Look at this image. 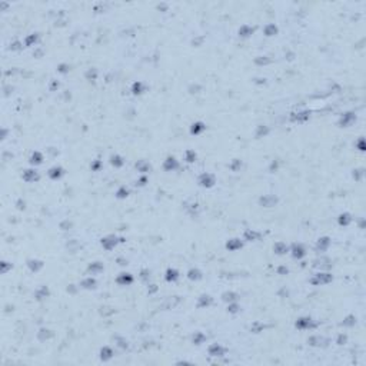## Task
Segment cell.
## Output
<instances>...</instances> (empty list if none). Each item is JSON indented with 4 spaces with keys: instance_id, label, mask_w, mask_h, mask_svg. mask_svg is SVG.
I'll return each instance as SVG.
<instances>
[{
    "instance_id": "6da1fadb",
    "label": "cell",
    "mask_w": 366,
    "mask_h": 366,
    "mask_svg": "<svg viewBox=\"0 0 366 366\" xmlns=\"http://www.w3.org/2000/svg\"><path fill=\"white\" fill-rule=\"evenodd\" d=\"M310 282L313 285H326L329 282H332V275H329V273H318Z\"/></svg>"
},
{
    "instance_id": "7a4b0ae2",
    "label": "cell",
    "mask_w": 366,
    "mask_h": 366,
    "mask_svg": "<svg viewBox=\"0 0 366 366\" xmlns=\"http://www.w3.org/2000/svg\"><path fill=\"white\" fill-rule=\"evenodd\" d=\"M224 352H226V349H224L223 346H220L219 343H213V345L209 346V355H210V356H215V358L223 356Z\"/></svg>"
},
{
    "instance_id": "3957f363",
    "label": "cell",
    "mask_w": 366,
    "mask_h": 366,
    "mask_svg": "<svg viewBox=\"0 0 366 366\" xmlns=\"http://www.w3.org/2000/svg\"><path fill=\"white\" fill-rule=\"evenodd\" d=\"M199 183H200V186H203V187H210V186L215 185V177L210 173H203L199 177Z\"/></svg>"
},
{
    "instance_id": "277c9868",
    "label": "cell",
    "mask_w": 366,
    "mask_h": 366,
    "mask_svg": "<svg viewBox=\"0 0 366 366\" xmlns=\"http://www.w3.org/2000/svg\"><path fill=\"white\" fill-rule=\"evenodd\" d=\"M116 243H117V240H116L114 236H107V237H105V239H102V246L105 249H107V250L113 249L114 246H116Z\"/></svg>"
},
{
    "instance_id": "5b68a950",
    "label": "cell",
    "mask_w": 366,
    "mask_h": 366,
    "mask_svg": "<svg viewBox=\"0 0 366 366\" xmlns=\"http://www.w3.org/2000/svg\"><path fill=\"white\" fill-rule=\"evenodd\" d=\"M312 326H313L312 325V319L309 318H302L296 322V327H299V329H307V327H312Z\"/></svg>"
},
{
    "instance_id": "8992f818",
    "label": "cell",
    "mask_w": 366,
    "mask_h": 366,
    "mask_svg": "<svg viewBox=\"0 0 366 366\" xmlns=\"http://www.w3.org/2000/svg\"><path fill=\"white\" fill-rule=\"evenodd\" d=\"M112 358H113V350L109 346H105L100 350V359H102V360H109V359H112Z\"/></svg>"
},
{
    "instance_id": "52a82bcc",
    "label": "cell",
    "mask_w": 366,
    "mask_h": 366,
    "mask_svg": "<svg viewBox=\"0 0 366 366\" xmlns=\"http://www.w3.org/2000/svg\"><path fill=\"white\" fill-rule=\"evenodd\" d=\"M23 179L26 182H35V180L39 179V176H37V173H36L35 170H24Z\"/></svg>"
},
{
    "instance_id": "ba28073f",
    "label": "cell",
    "mask_w": 366,
    "mask_h": 366,
    "mask_svg": "<svg viewBox=\"0 0 366 366\" xmlns=\"http://www.w3.org/2000/svg\"><path fill=\"white\" fill-rule=\"evenodd\" d=\"M292 255L295 256V257H298V259L303 257V256H305V249L302 248V245H295V246L292 248Z\"/></svg>"
},
{
    "instance_id": "9c48e42d",
    "label": "cell",
    "mask_w": 366,
    "mask_h": 366,
    "mask_svg": "<svg viewBox=\"0 0 366 366\" xmlns=\"http://www.w3.org/2000/svg\"><path fill=\"white\" fill-rule=\"evenodd\" d=\"M133 282V278L129 275V273H122V275L117 278V283L120 285H129Z\"/></svg>"
},
{
    "instance_id": "30bf717a",
    "label": "cell",
    "mask_w": 366,
    "mask_h": 366,
    "mask_svg": "<svg viewBox=\"0 0 366 366\" xmlns=\"http://www.w3.org/2000/svg\"><path fill=\"white\" fill-rule=\"evenodd\" d=\"M226 248H228L229 250H236V249L242 248V242H240L239 239H232L226 243Z\"/></svg>"
},
{
    "instance_id": "8fae6325",
    "label": "cell",
    "mask_w": 366,
    "mask_h": 366,
    "mask_svg": "<svg viewBox=\"0 0 366 366\" xmlns=\"http://www.w3.org/2000/svg\"><path fill=\"white\" fill-rule=\"evenodd\" d=\"M177 160L175 158H167L166 159V162H165V169L166 170H173V169H176L177 167Z\"/></svg>"
},
{
    "instance_id": "7c38bea8",
    "label": "cell",
    "mask_w": 366,
    "mask_h": 366,
    "mask_svg": "<svg viewBox=\"0 0 366 366\" xmlns=\"http://www.w3.org/2000/svg\"><path fill=\"white\" fill-rule=\"evenodd\" d=\"M177 278H179V273H177V270H175V269H169V270L166 272V280L175 282Z\"/></svg>"
},
{
    "instance_id": "4fadbf2b",
    "label": "cell",
    "mask_w": 366,
    "mask_h": 366,
    "mask_svg": "<svg viewBox=\"0 0 366 366\" xmlns=\"http://www.w3.org/2000/svg\"><path fill=\"white\" fill-rule=\"evenodd\" d=\"M273 250H275L278 255H283V253L287 252V246L285 243H276L275 248H273Z\"/></svg>"
},
{
    "instance_id": "5bb4252c",
    "label": "cell",
    "mask_w": 366,
    "mask_h": 366,
    "mask_svg": "<svg viewBox=\"0 0 366 366\" xmlns=\"http://www.w3.org/2000/svg\"><path fill=\"white\" fill-rule=\"evenodd\" d=\"M42 160H43V156H42V153H39V152H35V153L32 154V158H30V162H32L33 165H40Z\"/></svg>"
},
{
    "instance_id": "9a60e30c",
    "label": "cell",
    "mask_w": 366,
    "mask_h": 366,
    "mask_svg": "<svg viewBox=\"0 0 366 366\" xmlns=\"http://www.w3.org/2000/svg\"><path fill=\"white\" fill-rule=\"evenodd\" d=\"M62 167H53V169H50V172H49V176L51 177V179H57V177L62 176Z\"/></svg>"
},
{
    "instance_id": "2e32d148",
    "label": "cell",
    "mask_w": 366,
    "mask_h": 366,
    "mask_svg": "<svg viewBox=\"0 0 366 366\" xmlns=\"http://www.w3.org/2000/svg\"><path fill=\"white\" fill-rule=\"evenodd\" d=\"M202 130H205V125H203V123L197 122V123H195V125H192V133L193 134L200 133Z\"/></svg>"
},
{
    "instance_id": "e0dca14e",
    "label": "cell",
    "mask_w": 366,
    "mask_h": 366,
    "mask_svg": "<svg viewBox=\"0 0 366 366\" xmlns=\"http://www.w3.org/2000/svg\"><path fill=\"white\" fill-rule=\"evenodd\" d=\"M200 278H202V275H200V272L197 270V269H192V270H189V279L197 280V279H200Z\"/></svg>"
},
{
    "instance_id": "ac0fdd59",
    "label": "cell",
    "mask_w": 366,
    "mask_h": 366,
    "mask_svg": "<svg viewBox=\"0 0 366 366\" xmlns=\"http://www.w3.org/2000/svg\"><path fill=\"white\" fill-rule=\"evenodd\" d=\"M329 246V239L327 237H323V239H319L318 242V248L320 249V250H325V249Z\"/></svg>"
},
{
    "instance_id": "d6986e66",
    "label": "cell",
    "mask_w": 366,
    "mask_h": 366,
    "mask_svg": "<svg viewBox=\"0 0 366 366\" xmlns=\"http://www.w3.org/2000/svg\"><path fill=\"white\" fill-rule=\"evenodd\" d=\"M205 339H206V336L203 333H196L193 336V342L196 343V345H200V343L205 342Z\"/></svg>"
},
{
    "instance_id": "ffe728a7",
    "label": "cell",
    "mask_w": 366,
    "mask_h": 366,
    "mask_svg": "<svg viewBox=\"0 0 366 366\" xmlns=\"http://www.w3.org/2000/svg\"><path fill=\"white\" fill-rule=\"evenodd\" d=\"M260 235L257 232H253V230H248V232L245 233V237L246 239H249V240H255V239H257Z\"/></svg>"
},
{
    "instance_id": "44dd1931",
    "label": "cell",
    "mask_w": 366,
    "mask_h": 366,
    "mask_svg": "<svg viewBox=\"0 0 366 366\" xmlns=\"http://www.w3.org/2000/svg\"><path fill=\"white\" fill-rule=\"evenodd\" d=\"M110 162H112V165H113V166H117V167H119V166H122V165H123L122 158H120V156H117V154H116V156H112V158H110Z\"/></svg>"
},
{
    "instance_id": "7402d4cb",
    "label": "cell",
    "mask_w": 366,
    "mask_h": 366,
    "mask_svg": "<svg viewBox=\"0 0 366 366\" xmlns=\"http://www.w3.org/2000/svg\"><path fill=\"white\" fill-rule=\"evenodd\" d=\"M186 160L189 162V163L195 162V160H196V153H195V152H192V150H187V152H186Z\"/></svg>"
},
{
    "instance_id": "603a6c76",
    "label": "cell",
    "mask_w": 366,
    "mask_h": 366,
    "mask_svg": "<svg viewBox=\"0 0 366 366\" xmlns=\"http://www.w3.org/2000/svg\"><path fill=\"white\" fill-rule=\"evenodd\" d=\"M95 285H96V282H95V279H92V278H89V279H86V280H83V286L87 287V289L95 287Z\"/></svg>"
},
{
    "instance_id": "cb8c5ba5",
    "label": "cell",
    "mask_w": 366,
    "mask_h": 366,
    "mask_svg": "<svg viewBox=\"0 0 366 366\" xmlns=\"http://www.w3.org/2000/svg\"><path fill=\"white\" fill-rule=\"evenodd\" d=\"M278 32V29L273 26V24H270V26H268L266 27V30H265V33H266V36H273L275 33Z\"/></svg>"
},
{
    "instance_id": "d4e9b609",
    "label": "cell",
    "mask_w": 366,
    "mask_h": 366,
    "mask_svg": "<svg viewBox=\"0 0 366 366\" xmlns=\"http://www.w3.org/2000/svg\"><path fill=\"white\" fill-rule=\"evenodd\" d=\"M210 302H212L210 296L203 295V296H202V300H200V303H199V305H200V306H205V305L208 306V305H210Z\"/></svg>"
},
{
    "instance_id": "484cf974",
    "label": "cell",
    "mask_w": 366,
    "mask_h": 366,
    "mask_svg": "<svg viewBox=\"0 0 366 366\" xmlns=\"http://www.w3.org/2000/svg\"><path fill=\"white\" fill-rule=\"evenodd\" d=\"M133 93L134 95H139V93H142V83L138 82L133 84Z\"/></svg>"
},
{
    "instance_id": "4316f807",
    "label": "cell",
    "mask_w": 366,
    "mask_h": 366,
    "mask_svg": "<svg viewBox=\"0 0 366 366\" xmlns=\"http://www.w3.org/2000/svg\"><path fill=\"white\" fill-rule=\"evenodd\" d=\"M47 295H49V290L46 289V287H42V290L37 292V295L36 296H37V299H43L44 296H47Z\"/></svg>"
},
{
    "instance_id": "83f0119b",
    "label": "cell",
    "mask_w": 366,
    "mask_h": 366,
    "mask_svg": "<svg viewBox=\"0 0 366 366\" xmlns=\"http://www.w3.org/2000/svg\"><path fill=\"white\" fill-rule=\"evenodd\" d=\"M349 215H340V219H339V222H340V224H347V222H349Z\"/></svg>"
},
{
    "instance_id": "f1b7e54d",
    "label": "cell",
    "mask_w": 366,
    "mask_h": 366,
    "mask_svg": "<svg viewBox=\"0 0 366 366\" xmlns=\"http://www.w3.org/2000/svg\"><path fill=\"white\" fill-rule=\"evenodd\" d=\"M127 193H129V192H127V189L122 187V189H120V190L117 192V196H119V197H126V196H127Z\"/></svg>"
},
{
    "instance_id": "f546056e",
    "label": "cell",
    "mask_w": 366,
    "mask_h": 366,
    "mask_svg": "<svg viewBox=\"0 0 366 366\" xmlns=\"http://www.w3.org/2000/svg\"><path fill=\"white\" fill-rule=\"evenodd\" d=\"M223 296H224V300H233L235 299L233 296H236V295H233V293H224Z\"/></svg>"
},
{
    "instance_id": "4dcf8cb0",
    "label": "cell",
    "mask_w": 366,
    "mask_h": 366,
    "mask_svg": "<svg viewBox=\"0 0 366 366\" xmlns=\"http://www.w3.org/2000/svg\"><path fill=\"white\" fill-rule=\"evenodd\" d=\"M30 42H36V36H30V37L26 39V44L27 46H30Z\"/></svg>"
},
{
    "instance_id": "1f68e13d",
    "label": "cell",
    "mask_w": 366,
    "mask_h": 366,
    "mask_svg": "<svg viewBox=\"0 0 366 366\" xmlns=\"http://www.w3.org/2000/svg\"><path fill=\"white\" fill-rule=\"evenodd\" d=\"M229 310H230V312H236L237 310V306H236V305H232V306H229Z\"/></svg>"
}]
</instances>
